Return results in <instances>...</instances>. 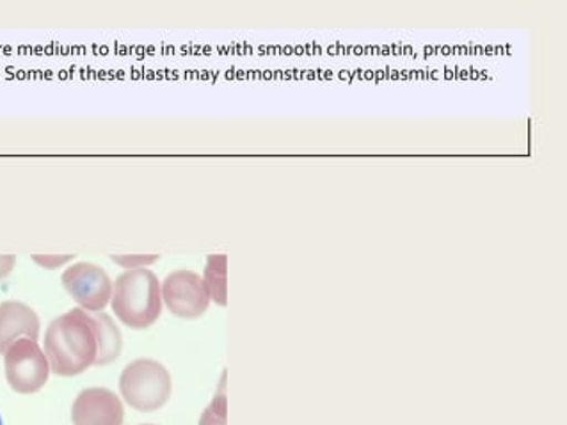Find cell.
Masks as SVG:
<instances>
[{"instance_id": "cell-1", "label": "cell", "mask_w": 567, "mask_h": 425, "mask_svg": "<svg viewBox=\"0 0 567 425\" xmlns=\"http://www.w3.org/2000/svg\"><path fill=\"white\" fill-rule=\"evenodd\" d=\"M45 353L58 376H78L96 365L99 328L93 313L75 308L58 317L47 330Z\"/></svg>"}, {"instance_id": "cell-2", "label": "cell", "mask_w": 567, "mask_h": 425, "mask_svg": "<svg viewBox=\"0 0 567 425\" xmlns=\"http://www.w3.org/2000/svg\"><path fill=\"white\" fill-rule=\"evenodd\" d=\"M114 313L132 330L154 326L163 312L161 281L150 269H128L114 281Z\"/></svg>"}, {"instance_id": "cell-3", "label": "cell", "mask_w": 567, "mask_h": 425, "mask_svg": "<svg viewBox=\"0 0 567 425\" xmlns=\"http://www.w3.org/2000/svg\"><path fill=\"white\" fill-rule=\"evenodd\" d=\"M120 392L137 412H157L172 397V374L163 363L141 357L123 369Z\"/></svg>"}, {"instance_id": "cell-4", "label": "cell", "mask_w": 567, "mask_h": 425, "mask_svg": "<svg viewBox=\"0 0 567 425\" xmlns=\"http://www.w3.org/2000/svg\"><path fill=\"white\" fill-rule=\"evenodd\" d=\"M6 377L20 394H34L49 380L50 365L37 340L20 339L4 353Z\"/></svg>"}, {"instance_id": "cell-5", "label": "cell", "mask_w": 567, "mask_h": 425, "mask_svg": "<svg viewBox=\"0 0 567 425\" xmlns=\"http://www.w3.org/2000/svg\"><path fill=\"white\" fill-rule=\"evenodd\" d=\"M63 283L64 289L86 312H102L113 298V281L95 263H75L64 271Z\"/></svg>"}, {"instance_id": "cell-6", "label": "cell", "mask_w": 567, "mask_h": 425, "mask_svg": "<svg viewBox=\"0 0 567 425\" xmlns=\"http://www.w3.org/2000/svg\"><path fill=\"white\" fill-rule=\"evenodd\" d=\"M163 301L169 308L173 315L182 317V319H196L207 312L210 304V296H208L205 281L196 272L181 269L169 274L164 280Z\"/></svg>"}, {"instance_id": "cell-7", "label": "cell", "mask_w": 567, "mask_h": 425, "mask_svg": "<svg viewBox=\"0 0 567 425\" xmlns=\"http://www.w3.org/2000/svg\"><path fill=\"white\" fill-rule=\"evenodd\" d=\"M73 425H123L122 398L107 388H87L75 398Z\"/></svg>"}, {"instance_id": "cell-8", "label": "cell", "mask_w": 567, "mask_h": 425, "mask_svg": "<svg viewBox=\"0 0 567 425\" xmlns=\"http://www.w3.org/2000/svg\"><path fill=\"white\" fill-rule=\"evenodd\" d=\"M40 319L28 304L8 301L0 304V354H4L20 336L37 340Z\"/></svg>"}, {"instance_id": "cell-9", "label": "cell", "mask_w": 567, "mask_h": 425, "mask_svg": "<svg viewBox=\"0 0 567 425\" xmlns=\"http://www.w3.org/2000/svg\"><path fill=\"white\" fill-rule=\"evenodd\" d=\"M93 313V312H91ZM96 328H99V357L96 365H109L122 354V331L117 330L113 319L107 313L95 312Z\"/></svg>"}, {"instance_id": "cell-10", "label": "cell", "mask_w": 567, "mask_h": 425, "mask_svg": "<svg viewBox=\"0 0 567 425\" xmlns=\"http://www.w3.org/2000/svg\"><path fill=\"white\" fill-rule=\"evenodd\" d=\"M205 287L208 296L217 304H226V257L225 255H212L208 257L207 269H205Z\"/></svg>"}, {"instance_id": "cell-11", "label": "cell", "mask_w": 567, "mask_h": 425, "mask_svg": "<svg viewBox=\"0 0 567 425\" xmlns=\"http://www.w3.org/2000/svg\"><path fill=\"white\" fill-rule=\"evenodd\" d=\"M199 425H226V397L219 394L203 413Z\"/></svg>"}, {"instance_id": "cell-12", "label": "cell", "mask_w": 567, "mask_h": 425, "mask_svg": "<svg viewBox=\"0 0 567 425\" xmlns=\"http://www.w3.org/2000/svg\"><path fill=\"white\" fill-rule=\"evenodd\" d=\"M158 255H125V257H117L113 255V262L117 266H123L125 269H145L150 263L157 262Z\"/></svg>"}, {"instance_id": "cell-13", "label": "cell", "mask_w": 567, "mask_h": 425, "mask_svg": "<svg viewBox=\"0 0 567 425\" xmlns=\"http://www.w3.org/2000/svg\"><path fill=\"white\" fill-rule=\"evenodd\" d=\"M72 258L73 255H66V257H32V260L40 263L41 268L55 269L59 266H63V263L70 262Z\"/></svg>"}, {"instance_id": "cell-14", "label": "cell", "mask_w": 567, "mask_h": 425, "mask_svg": "<svg viewBox=\"0 0 567 425\" xmlns=\"http://www.w3.org/2000/svg\"><path fill=\"white\" fill-rule=\"evenodd\" d=\"M14 266V257H0V278L10 274Z\"/></svg>"}, {"instance_id": "cell-15", "label": "cell", "mask_w": 567, "mask_h": 425, "mask_svg": "<svg viewBox=\"0 0 567 425\" xmlns=\"http://www.w3.org/2000/svg\"><path fill=\"white\" fill-rule=\"evenodd\" d=\"M141 425H154V424H141Z\"/></svg>"}, {"instance_id": "cell-16", "label": "cell", "mask_w": 567, "mask_h": 425, "mask_svg": "<svg viewBox=\"0 0 567 425\" xmlns=\"http://www.w3.org/2000/svg\"><path fill=\"white\" fill-rule=\"evenodd\" d=\"M0 425H2V418H0Z\"/></svg>"}]
</instances>
